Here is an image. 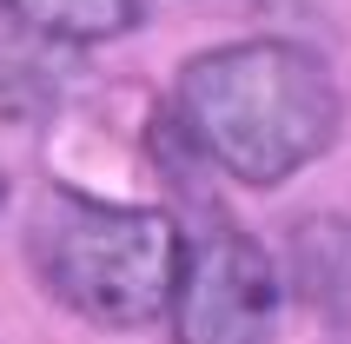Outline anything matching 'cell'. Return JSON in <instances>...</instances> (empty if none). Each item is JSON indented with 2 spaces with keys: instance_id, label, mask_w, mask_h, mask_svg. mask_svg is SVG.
Masks as SVG:
<instances>
[{
  "instance_id": "cell-3",
  "label": "cell",
  "mask_w": 351,
  "mask_h": 344,
  "mask_svg": "<svg viewBox=\"0 0 351 344\" xmlns=\"http://www.w3.org/2000/svg\"><path fill=\"white\" fill-rule=\"evenodd\" d=\"M278 305H285V271L252 232L206 225L199 238H186L166 311L179 344H272Z\"/></svg>"
},
{
  "instance_id": "cell-2",
  "label": "cell",
  "mask_w": 351,
  "mask_h": 344,
  "mask_svg": "<svg viewBox=\"0 0 351 344\" xmlns=\"http://www.w3.org/2000/svg\"><path fill=\"white\" fill-rule=\"evenodd\" d=\"M27 258L66 311L106 331H139L173 311L186 238L153 206H106L86 192H47L27 225Z\"/></svg>"
},
{
  "instance_id": "cell-5",
  "label": "cell",
  "mask_w": 351,
  "mask_h": 344,
  "mask_svg": "<svg viewBox=\"0 0 351 344\" xmlns=\"http://www.w3.org/2000/svg\"><path fill=\"white\" fill-rule=\"evenodd\" d=\"M20 27L53 40H73V47H99V40H119L139 27V0H0Z\"/></svg>"
},
{
  "instance_id": "cell-1",
  "label": "cell",
  "mask_w": 351,
  "mask_h": 344,
  "mask_svg": "<svg viewBox=\"0 0 351 344\" xmlns=\"http://www.w3.org/2000/svg\"><path fill=\"white\" fill-rule=\"evenodd\" d=\"M179 133L239 186H285L332 153L338 79L298 40H232L206 47L173 79Z\"/></svg>"
},
{
  "instance_id": "cell-6",
  "label": "cell",
  "mask_w": 351,
  "mask_h": 344,
  "mask_svg": "<svg viewBox=\"0 0 351 344\" xmlns=\"http://www.w3.org/2000/svg\"><path fill=\"white\" fill-rule=\"evenodd\" d=\"M0 206H7V179H0Z\"/></svg>"
},
{
  "instance_id": "cell-4",
  "label": "cell",
  "mask_w": 351,
  "mask_h": 344,
  "mask_svg": "<svg viewBox=\"0 0 351 344\" xmlns=\"http://www.w3.org/2000/svg\"><path fill=\"white\" fill-rule=\"evenodd\" d=\"M285 298L325 318L332 331H351V219L312 212L285 238Z\"/></svg>"
}]
</instances>
